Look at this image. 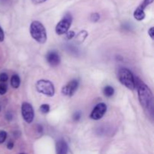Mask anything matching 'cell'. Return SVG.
I'll list each match as a JSON object with an SVG mask.
<instances>
[{"instance_id": "obj_8", "label": "cell", "mask_w": 154, "mask_h": 154, "mask_svg": "<svg viewBox=\"0 0 154 154\" xmlns=\"http://www.w3.org/2000/svg\"><path fill=\"white\" fill-rule=\"evenodd\" d=\"M78 85H79V82H78V80H72V81H71L70 82L68 83L66 86L63 87L62 93L64 96H72L75 94V92H76Z\"/></svg>"}, {"instance_id": "obj_23", "label": "cell", "mask_w": 154, "mask_h": 154, "mask_svg": "<svg viewBox=\"0 0 154 154\" xmlns=\"http://www.w3.org/2000/svg\"><path fill=\"white\" fill-rule=\"evenodd\" d=\"M5 38V35H4V32H3L2 29L1 28L0 26V42H3Z\"/></svg>"}, {"instance_id": "obj_12", "label": "cell", "mask_w": 154, "mask_h": 154, "mask_svg": "<svg viewBox=\"0 0 154 154\" xmlns=\"http://www.w3.org/2000/svg\"><path fill=\"white\" fill-rule=\"evenodd\" d=\"M20 78L17 75H14L11 77V85L12 86V87L17 89L20 87Z\"/></svg>"}, {"instance_id": "obj_16", "label": "cell", "mask_w": 154, "mask_h": 154, "mask_svg": "<svg viewBox=\"0 0 154 154\" xmlns=\"http://www.w3.org/2000/svg\"><path fill=\"white\" fill-rule=\"evenodd\" d=\"M8 90L7 84L5 83H0V94L4 95L5 94Z\"/></svg>"}, {"instance_id": "obj_24", "label": "cell", "mask_w": 154, "mask_h": 154, "mask_svg": "<svg viewBox=\"0 0 154 154\" xmlns=\"http://www.w3.org/2000/svg\"><path fill=\"white\" fill-rule=\"evenodd\" d=\"M148 34L150 35V36L151 37V38H154V27H151V28L148 30Z\"/></svg>"}, {"instance_id": "obj_13", "label": "cell", "mask_w": 154, "mask_h": 154, "mask_svg": "<svg viewBox=\"0 0 154 154\" xmlns=\"http://www.w3.org/2000/svg\"><path fill=\"white\" fill-rule=\"evenodd\" d=\"M88 35V33H87V31L85 30H83V31L80 32L78 35H76V40L78 41L79 43H81V42H84V41L85 40L86 38Z\"/></svg>"}, {"instance_id": "obj_11", "label": "cell", "mask_w": 154, "mask_h": 154, "mask_svg": "<svg viewBox=\"0 0 154 154\" xmlns=\"http://www.w3.org/2000/svg\"><path fill=\"white\" fill-rule=\"evenodd\" d=\"M134 17L137 20H142L145 17V13H144V10L140 8L138 6L136 9H135V12H134Z\"/></svg>"}, {"instance_id": "obj_15", "label": "cell", "mask_w": 154, "mask_h": 154, "mask_svg": "<svg viewBox=\"0 0 154 154\" xmlns=\"http://www.w3.org/2000/svg\"><path fill=\"white\" fill-rule=\"evenodd\" d=\"M40 111L42 114H48L50 111V106L47 104H43L40 107Z\"/></svg>"}, {"instance_id": "obj_2", "label": "cell", "mask_w": 154, "mask_h": 154, "mask_svg": "<svg viewBox=\"0 0 154 154\" xmlns=\"http://www.w3.org/2000/svg\"><path fill=\"white\" fill-rule=\"evenodd\" d=\"M30 35L33 39L40 44H45L48 39L45 26L42 23L37 20L33 21L30 25Z\"/></svg>"}, {"instance_id": "obj_27", "label": "cell", "mask_w": 154, "mask_h": 154, "mask_svg": "<svg viewBox=\"0 0 154 154\" xmlns=\"http://www.w3.org/2000/svg\"><path fill=\"white\" fill-rule=\"evenodd\" d=\"M6 119H7L8 120H11L12 119V115L11 114H7V115H6Z\"/></svg>"}, {"instance_id": "obj_18", "label": "cell", "mask_w": 154, "mask_h": 154, "mask_svg": "<svg viewBox=\"0 0 154 154\" xmlns=\"http://www.w3.org/2000/svg\"><path fill=\"white\" fill-rule=\"evenodd\" d=\"M7 138V133L5 131H1L0 132V144H2L5 141Z\"/></svg>"}, {"instance_id": "obj_28", "label": "cell", "mask_w": 154, "mask_h": 154, "mask_svg": "<svg viewBox=\"0 0 154 154\" xmlns=\"http://www.w3.org/2000/svg\"><path fill=\"white\" fill-rule=\"evenodd\" d=\"M0 111H1V106H0Z\"/></svg>"}, {"instance_id": "obj_1", "label": "cell", "mask_w": 154, "mask_h": 154, "mask_svg": "<svg viewBox=\"0 0 154 154\" xmlns=\"http://www.w3.org/2000/svg\"><path fill=\"white\" fill-rule=\"evenodd\" d=\"M138 87V99L140 104L144 109L147 110L153 114V93L148 87L143 82L135 84Z\"/></svg>"}, {"instance_id": "obj_26", "label": "cell", "mask_w": 154, "mask_h": 154, "mask_svg": "<svg viewBox=\"0 0 154 154\" xmlns=\"http://www.w3.org/2000/svg\"><path fill=\"white\" fill-rule=\"evenodd\" d=\"M7 147H8V149H9V150H11V149H13L14 143L11 142H11H8V145H7Z\"/></svg>"}, {"instance_id": "obj_3", "label": "cell", "mask_w": 154, "mask_h": 154, "mask_svg": "<svg viewBox=\"0 0 154 154\" xmlns=\"http://www.w3.org/2000/svg\"><path fill=\"white\" fill-rule=\"evenodd\" d=\"M118 79L123 85L131 90H135V80L133 75L129 69L121 68L118 72Z\"/></svg>"}, {"instance_id": "obj_14", "label": "cell", "mask_w": 154, "mask_h": 154, "mask_svg": "<svg viewBox=\"0 0 154 154\" xmlns=\"http://www.w3.org/2000/svg\"><path fill=\"white\" fill-rule=\"evenodd\" d=\"M103 93L106 97H111V96L114 95V89L112 87H111V86H107V87L104 88Z\"/></svg>"}, {"instance_id": "obj_7", "label": "cell", "mask_w": 154, "mask_h": 154, "mask_svg": "<svg viewBox=\"0 0 154 154\" xmlns=\"http://www.w3.org/2000/svg\"><path fill=\"white\" fill-rule=\"evenodd\" d=\"M107 111V105L105 103H99L90 114V118L94 120H99L102 118Z\"/></svg>"}, {"instance_id": "obj_25", "label": "cell", "mask_w": 154, "mask_h": 154, "mask_svg": "<svg viewBox=\"0 0 154 154\" xmlns=\"http://www.w3.org/2000/svg\"><path fill=\"white\" fill-rule=\"evenodd\" d=\"M32 2L34 3V4H40V3L45 2L47 0H32Z\"/></svg>"}, {"instance_id": "obj_4", "label": "cell", "mask_w": 154, "mask_h": 154, "mask_svg": "<svg viewBox=\"0 0 154 154\" xmlns=\"http://www.w3.org/2000/svg\"><path fill=\"white\" fill-rule=\"evenodd\" d=\"M35 87L38 93H42L45 96H49V97L54 96L55 88H54V84L51 81H47V80H40L36 83Z\"/></svg>"}, {"instance_id": "obj_19", "label": "cell", "mask_w": 154, "mask_h": 154, "mask_svg": "<svg viewBox=\"0 0 154 154\" xmlns=\"http://www.w3.org/2000/svg\"><path fill=\"white\" fill-rule=\"evenodd\" d=\"M65 35H66V38L67 40H71V39L73 38L75 36V32L73 31H68Z\"/></svg>"}, {"instance_id": "obj_29", "label": "cell", "mask_w": 154, "mask_h": 154, "mask_svg": "<svg viewBox=\"0 0 154 154\" xmlns=\"http://www.w3.org/2000/svg\"><path fill=\"white\" fill-rule=\"evenodd\" d=\"M20 154H25V153H20Z\"/></svg>"}, {"instance_id": "obj_17", "label": "cell", "mask_w": 154, "mask_h": 154, "mask_svg": "<svg viewBox=\"0 0 154 154\" xmlns=\"http://www.w3.org/2000/svg\"><path fill=\"white\" fill-rule=\"evenodd\" d=\"M153 2V0H144V1H143V2L139 5V7L141 8L144 9H144H145V8L147 7V5H149L151 4Z\"/></svg>"}, {"instance_id": "obj_10", "label": "cell", "mask_w": 154, "mask_h": 154, "mask_svg": "<svg viewBox=\"0 0 154 154\" xmlns=\"http://www.w3.org/2000/svg\"><path fill=\"white\" fill-rule=\"evenodd\" d=\"M68 144L64 140L60 139L57 143V154H68Z\"/></svg>"}, {"instance_id": "obj_20", "label": "cell", "mask_w": 154, "mask_h": 154, "mask_svg": "<svg viewBox=\"0 0 154 154\" xmlns=\"http://www.w3.org/2000/svg\"><path fill=\"white\" fill-rule=\"evenodd\" d=\"M99 18H100V16H99V14L97 13L92 14L91 16H90V20H91L93 22H97L99 20Z\"/></svg>"}, {"instance_id": "obj_21", "label": "cell", "mask_w": 154, "mask_h": 154, "mask_svg": "<svg viewBox=\"0 0 154 154\" xmlns=\"http://www.w3.org/2000/svg\"><path fill=\"white\" fill-rule=\"evenodd\" d=\"M8 76L7 74L5 73H1L0 74V83H5L8 81Z\"/></svg>"}, {"instance_id": "obj_5", "label": "cell", "mask_w": 154, "mask_h": 154, "mask_svg": "<svg viewBox=\"0 0 154 154\" xmlns=\"http://www.w3.org/2000/svg\"><path fill=\"white\" fill-rule=\"evenodd\" d=\"M72 22V15L70 14H66L63 19L57 23L56 26V33L59 35H65L71 27Z\"/></svg>"}, {"instance_id": "obj_6", "label": "cell", "mask_w": 154, "mask_h": 154, "mask_svg": "<svg viewBox=\"0 0 154 154\" xmlns=\"http://www.w3.org/2000/svg\"><path fill=\"white\" fill-rule=\"evenodd\" d=\"M21 114H22L23 118L26 123H31L34 120L35 114L32 106L29 103L23 102L21 106Z\"/></svg>"}, {"instance_id": "obj_9", "label": "cell", "mask_w": 154, "mask_h": 154, "mask_svg": "<svg viewBox=\"0 0 154 154\" xmlns=\"http://www.w3.org/2000/svg\"><path fill=\"white\" fill-rule=\"evenodd\" d=\"M46 60L51 66H57L60 63V55L55 51L48 52L46 55Z\"/></svg>"}, {"instance_id": "obj_22", "label": "cell", "mask_w": 154, "mask_h": 154, "mask_svg": "<svg viewBox=\"0 0 154 154\" xmlns=\"http://www.w3.org/2000/svg\"><path fill=\"white\" fill-rule=\"evenodd\" d=\"M81 112H76L73 115V120H75V121H78V120L81 119Z\"/></svg>"}]
</instances>
